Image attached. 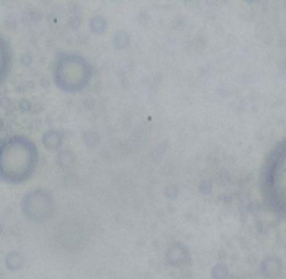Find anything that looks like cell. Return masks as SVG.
<instances>
[{
  "mask_svg": "<svg viewBox=\"0 0 286 279\" xmlns=\"http://www.w3.org/2000/svg\"><path fill=\"white\" fill-rule=\"evenodd\" d=\"M39 152L35 143L21 135L0 140V179L9 184L26 182L35 171Z\"/></svg>",
  "mask_w": 286,
  "mask_h": 279,
  "instance_id": "obj_1",
  "label": "cell"
},
{
  "mask_svg": "<svg viewBox=\"0 0 286 279\" xmlns=\"http://www.w3.org/2000/svg\"><path fill=\"white\" fill-rule=\"evenodd\" d=\"M54 78L63 90H78L86 82V65L75 55L61 54L56 58Z\"/></svg>",
  "mask_w": 286,
  "mask_h": 279,
  "instance_id": "obj_2",
  "label": "cell"
},
{
  "mask_svg": "<svg viewBox=\"0 0 286 279\" xmlns=\"http://www.w3.org/2000/svg\"><path fill=\"white\" fill-rule=\"evenodd\" d=\"M12 64L11 49L6 39L0 34V85L9 75Z\"/></svg>",
  "mask_w": 286,
  "mask_h": 279,
  "instance_id": "obj_3",
  "label": "cell"
},
{
  "mask_svg": "<svg viewBox=\"0 0 286 279\" xmlns=\"http://www.w3.org/2000/svg\"><path fill=\"white\" fill-rule=\"evenodd\" d=\"M43 140H44V143L45 146L49 147L50 149L56 148L57 146H59V143H60V139H59V135L53 131H48L47 133H45Z\"/></svg>",
  "mask_w": 286,
  "mask_h": 279,
  "instance_id": "obj_4",
  "label": "cell"
}]
</instances>
